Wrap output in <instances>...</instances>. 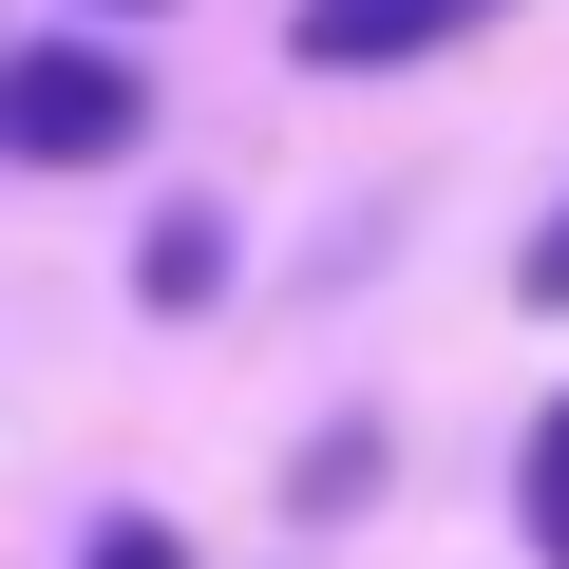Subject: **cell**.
<instances>
[{
    "instance_id": "52a82bcc",
    "label": "cell",
    "mask_w": 569,
    "mask_h": 569,
    "mask_svg": "<svg viewBox=\"0 0 569 569\" xmlns=\"http://www.w3.org/2000/svg\"><path fill=\"white\" fill-rule=\"evenodd\" d=\"M96 20H133V0H96Z\"/></svg>"
},
{
    "instance_id": "6da1fadb",
    "label": "cell",
    "mask_w": 569,
    "mask_h": 569,
    "mask_svg": "<svg viewBox=\"0 0 569 569\" xmlns=\"http://www.w3.org/2000/svg\"><path fill=\"white\" fill-rule=\"evenodd\" d=\"M133 133H152V77L114 39H0V152L20 171H96Z\"/></svg>"
},
{
    "instance_id": "5b68a950",
    "label": "cell",
    "mask_w": 569,
    "mask_h": 569,
    "mask_svg": "<svg viewBox=\"0 0 569 569\" xmlns=\"http://www.w3.org/2000/svg\"><path fill=\"white\" fill-rule=\"evenodd\" d=\"M77 569H190V550H171V531H152V512H114V531H96V550H77Z\"/></svg>"
},
{
    "instance_id": "8992f818",
    "label": "cell",
    "mask_w": 569,
    "mask_h": 569,
    "mask_svg": "<svg viewBox=\"0 0 569 569\" xmlns=\"http://www.w3.org/2000/svg\"><path fill=\"white\" fill-rule=\"evenodd\" d=\"M512 284H531V305H569V209L531 228V266H512Z\"/></svg>"
},
{
    "instance_id": "3957f363",
    "label": "cell",
    "mask_w": 569,
    "mask_h": 569,
    "mask_svg": "<svg viewBox=\"0 0 569 569\" xmlns=\"http://www.w3.org/2000/svg\"><path fill=\"white\" fill-rule=\"evenodd\" d=\"M228 284V209H152V247H133V305H209Z\"/></svg>"
},
{
    "instance_id": "7a4b0ae2",
    "label": "cell",
    "mask_w": 569,
    "mask_h": 569,
    "mask_svg": "<svg viewBox=\"0 0 569 569\" xmlns=\"http://www.w3.org/2000/svg\"><path fill=\"white\" fill-rule=\"evenodd\" d=\"M493 0H305L284 20V58L305 77H399V58H437V39H475Z\"/></svg>"
},
{
    "instance_id": "277c9868",
    "label": "cell",
    "mask_w": 569,
    "mask_h": 569,
    "mask_svg": "<svg viewBox=\"0 0 569 569\" xmlns=\"http://www.w3.org/2000/svg\"><path fill=\"white\" fill-rule=\"evenodd\" d=\"M531 550H550V569H569V399H550V418H531Z\"/></svg>"
}]
</instances>
